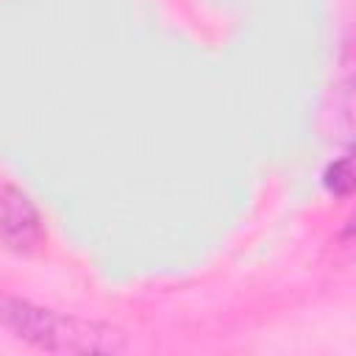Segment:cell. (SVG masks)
<instances>
[{
  "instance_id": "1",
  "label": "cell",
  "mask_w": 356,
  "mask_h": 356,
  "mask_svg": "<svg viewBox=\"0 0 356 356\" xmlns=\"http://www.w3.org/2000/svg\"><path fill=\"white\" fill-rule=\"evenodd\" d=\"M0 325L17 339L53 353H120L128 348L122 331L53 312L19 298H0Z\"/></svg>"
},
{
  "instance_id": "2",
  "label": "cell",
  "mask_w": 356,
  "mask_h": 356,
  "mask_svg": "<svg viewBox=\"0 0 356 356\" xmlns=\"http://www.w3.org/2000/svg\"><path fill=\"white\" fill-rule=\"evenodd\" d=\"M42 217L31 197L8 184H0V248L31 253L42 242Z\"/></svg>"
},
{
  "instance_id": "3",
  "label": "cell",
  "mask_w": 356,
  "mask_h": 356,
  "mask_svg": "<svg viewBox=\"0 0 356 356\" xmlns=\"http://www.w3.org/2000/svg\"><path fill=\"white\" fill-rule=\"evenodd\" d=\"M325 186L328 192H334L337 197H345L350 192V156L345 153L342 159H337L328 170H325Z\"/></svg>"
}]
</instances>
